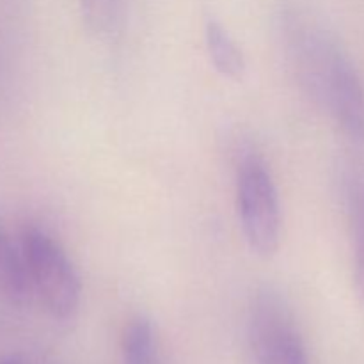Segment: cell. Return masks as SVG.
<instances>
[{
	"mask_svg": "<svg viewBox=\"0 0 364 364\" xmlns=\"http://www.w3.org/2000/svg\"><path fill=\"white\" fill-rule=\"evenodd\" d=\"M288 39L295 70L309 95L329 110L352 142L364 144V84L352 60L309 23L291 25Z\"/></svg>",
	"mask_w": 364,
	"mask_h": 364,
	"instance_id": "6da1fadb",
	"label": "cell"
},
{
	"mask_svg": "<svg viewBox=\"0 0 364 364\" xmlns=\"http://www.w3.org/2000/svg\"><path fill=\"white\" fill-rule=\"evenodd\" d=\"M20 244L36 301L52 318H73L80 308L82 284L66 251L39 226L25 228Z\"/></svg>",
	"mask_w": 364,
	"mask_h": 364,
	"instance_id": "7a4b0ae2",
	"label": "cell"
},
{
	"mask_svg": "<svg viewBox=\"0 0 364 364\" xmlns=\"http://www.w3.org/2000/svg\"><path fill=\"white\" fill-rule=\"evenodd\" d=\"M237 212L245 242L255 255L270 258L281 244V205L269 167L255 151L238 153Z\"/></svg>",
	"mask_w": 364,
	"mask_h": 364,
	"instance_id": "3957f363",
	"label": "cell"
},
{
	"mask_svg": "<svg viewBox=\"0 0 364 364\" xmlns=\"http://www.w3.org/2000/svg\"><path fill=\"white\" fill-rule=\"evenodd\" d=\"M247 334L256 364H311L290 306L272 288L252 297Z\"/></svg>",
	"mask_w": 364,
	"mask_h": 364,
	"instance_id": "277c9868",
	"label": "cell"
},
{
	"mask_svg": "<svg viewBox=\"0 0 364 364\" xmlns=\"http://www.w3.org/2000/svg\"><path fill=\"white\" fill-rule=\"evenodd\" d=\"M0 294L14 306H27L34 299L27 263L20 240H14L0 219Z\"/></svg>",
	"mask_w": 364,
	"mask_h": 364,
	"instance_id": "5b68a950",
	"label": "cell"
},
{
	"mask_svg": "<svg viewBox=\"0 0 364 364\" xmlns=\"http://www.w3.org/2000/svg\"><path fill=\"white\" fill-rule=\"evenodd\" d=\"M205 41L213 66L223 77L242 80L245 73V57L228 28L215 20H210L205 28Z\"/></svg>",
	"mask_w": 364,
	"mask_h": 364,
	"instance_id": "8992f818",
	"label": "cell"
},
{
	"mask_svg": "<svg viewBox=\"0 0 364 364\" xmlns=\"http://www.w3.org/2000/svg\"><path fill=\"white\" fill-rule=\"evenodd\" d=\"M123 364H160L159 336L148 316H134L121 338Z\"/></svg>",
	"mask_w": 364,
	"mask_h": 364,
	"instance_id": "52a82bcc",
	"label": "cell"
},
{
	"mask_svg": "<svg viewBox=\"0 0 364 364\" xmlns=\"http://www.w3.org/2000/svg\"><path fill=\"white\" fill-rule=\"evenodd\" d=\"M348 212L352 224L354 251V284L359 302L364 308V176H355L348 188Z\"/></svg>",
	"mask_w": 364,
	"mask_h": 364,
	"instance_id": "ba28073f",
	"label": "cell"
},
{
	"mask_svg": "<svg viewBox=\"0 0 364 364\" xmlns=\"http://www.w3.org/2000/svg\"><path fill=\"white\" fill-rule=\"evenodd\" d=\"M82 18L96 36L109 34L117 23L119 0H80Z\"/></svg>",
	"mask_w": 364,
	"mask_h": 364,
	"instance_id": "9c48e42d",
	"label": "cell"
},
{
	"mask_svg": "<svg viewBox=\"0 0 364 364\" xmlns=\"http://www.w3.org/2000/svg\"><path fill=\"white\" fill-rule=\"evenodd\" d=\"M0 364H27L18 355H6V358L0 359Z\"/></svg>",
	"mask_w": 364,
	"mask_h": 364,
	"instance_id": "30bf717a",
	"label": "cell"
}]
</instances>
